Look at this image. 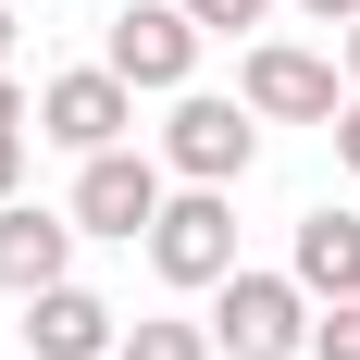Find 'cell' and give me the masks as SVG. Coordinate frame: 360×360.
Segmentation results:
<instances>
[{
	"instance_id": "7a4b0ae2",
	"label": "cell",
	"mask_w": 360,
	"mask_h": 360,
	"mask_svg": "<svg viewBox=\"0 0 360 360\" xmlns=\"http://www.w3.org/2000/svg\"><path fill=\"white\" fill-rule=\"evenodd\" d=\"M162 162H174L186 186H236V174L261 162V112H249V100H212V87H174Z\"/></svg>"
},
{
	"instance_id": "e0dca14e",
	"label": "cell",
	"mask_w": 360,
	"mask_h": 360,
	"mask_svg": "<svg viewBox=\"0 0 360 360\" xmlns=\"http://www.w3.org/2000/svg\"><path fill=\"white\" fill-rule=\"evenodd\" d=\"M298 13H311V25H348V13H360V0H298Z\"/></svg>"
},
{
	"instance_id": "9c48e42d",
	"label": "cell",
	"mask_w": 360,
	"mask_h": 360,
	"mask_svg": "<svg viewBox=\"0 0 360 360\" xmlns=\"http://www.w3.org/2000/svg\"><path fill=\"white\" fill-rule=\"evenodd\" d=\"M75 274V212H25V199H0V298H37Z\"/></svg>"
},
{
	"instance_id": "d6986e66",
	"label": "cell",
	"mask_w": 360,
	"mask_h": 360,
	"mask_svg": "<svg viewBox=\"0 0 360 360\" xmlns=\"http://www.w3.org/2000/svg\"><path fill=\"white\" fill-rule=\"evenodd\" d=\"M0 63H13V0H0Z\"/></svg>"
},
{
	"instance_id": "3957f363",
	"label": "cell",
	"mask_w": 360,
	"mask_h": 360,
	"mask_svg": "<svg viewBox=\"0 0 360 360\" xmlns=\"http://www.w3.org/2000/svg\"><path fill=\"white\" fill-rule=\"evenodd\" d=\"M149 274H162V286H224V274H236V199H224V186L162 199V212H149Z\"/></svg>"
},
{
	"instance_id": "7c38bea8",
	"label": "cell",
	"mask_w": 360,
	"mask_h": 360,
	"mask_svg": "<svg viewBox=\"0 0 360 360\" xmlns=\"http://www.w3.org/2000/svg\"><path fill=\"white\" fill-rule=\"evenodd\" d=\"M311 360H360V298H335V311H311Z\"/></svg>"
},
{
	"instance_id": "2e32d148",
	"label": "cell",
	"mask_w": 360,
	"mask_h": 360,
	"mask_svg": "<svg viewBox=\"0 0 360 360\" xmlns=\"http://www.w3.org/2000/svg\"><path fill=\"white\" fill-rule=\"evenodd\" d=\"M0 124H37V100L13 87V63H0Z\"/></svg>"
},
{
	"instance_id": "5b68a950",
	"label": "cell",
	"mask_w": 360,
	"mask_h": 360,
	"mask_svg": "<svg viewBox=\"0 0 360 360\" xmlns=\"http://www.w3.org/2000/svg\"><path fill=\"white\" fill-rule=\"evenodd\" d=\"M100 63L124 75V87H186V75H199V25H186V0H124Z\"/></svg>"
},
{
	"instance_id": "52a82bcc",
	"label": "cell",
	"mask_w": 360,
	"mask_h": 360,
	"mask_svg": "<svg viewBox=\"0 0 360 360\" xmlns=\"http://www.w3.org/2000/svg\"><path fill=\"white\" fill-rule=\"evenodd\" d=\"M124 124H137V87H124L112 63L37 87V137H63V149H124Z\"/></svg>"
},
{
	"instance_id": "ac0fdd59",
	"label": "cell",
	"mask_w": 360,
	"mask_h": 360,
	"mask_svg": "<svg viewBox=\"0 0 360 360\" xmlns=\"http://www.w3.org/2000/svg\"><path fill=\"white\" fill-rule=\"evenodd\" d=\"M348 87H360V13H348Z\"/></svg>"
},
{
	"instance_id": "277c9868",
	"label": "cell",
	"mask_w": 360,
	"mask_h": 360,
	"mask_svg": "<svg viewBox=\"0 0 360 360\" xmlns=\"http://www.w3.org/2000/svg\"><path fill=\"white\" fill-rule=\"evenodd\" d=\"M236 100H249L261 124H335V112H348V87H335V63H323V50L249 37V63H236Z\"/></svg>"
},
{
	"instance_id": "5bb4252c",
	"label": "cell",
	"mask_w": 360,
	"mask_h": 360,
	"mask_svg": "<svg viewBox=\"0 0 360 360\" xmlns=\"http://www.w3.org/2000/svg\"><path fill=\"white\" fill-rule=\"evenodd\" d=\"M335 162L360 174V87H348V112H335Z\"/></svg>"
},
{
	"instance_id": "30bf717a",
	"label": "cell",
	"mask_w": 360,
	"mask_h": 360,
	"mask_svg": "<svg viewBox=\"0 0 360 360\" xmlns=\"http://www.w3.org/2000/svg\"><path fill=\"white\" fill-rule=\"evenodd\" d=\"M286 274L323 298V311L360 298V212H335V199H323V212H298V261H286Z\"/></svg>"
},
{
	"instance_id": "9a60e30c",
	"label": "cell",
	"mask_w": 360,
	"mask_h": 360,
	"mask_svg": "<svg viewBox=\"0 0 360 360\" xmlns=\"http://www.w3.org/2000/svg\"><path fill=\"white\" fill-rule=\"evenodd\" d=\"M13 174H25V124H0V199H13Z\"/></svg>"
},
{
	"instance_id": "8fae6325",
	"label": "cell",
	"mask_w": 360,
	"mask_h": 360,
	"mask_svg": "<svg viewBox=\"0 0 360 360\" xmlns=\"http://www.w3.org/2000/svg\"><path fill=\"white\" fill-rule=\"evenodd\" d=\"M112 360H212V323H174V311H162V323H124Z\"/></svg>"
},
{
	"instance_id": "6da1fadb",
	"label": "cell",
	"mask_w": 360,
	"mask_h": 360,
	"mask_svg": "<svg viewBox=\"0 0 360 360\" xmlns=\"http://www.w3.org/2000/svg\"><path fill=\"white\" fill-rule=\"evenodd\" d=\"M311 311H323V298L298 286V274H249V261H236L212 286V348L224 360H298L311 348Z\"/></svg>"
},
{
	"instance_id": "ba28073f",
	"label": "cell",
	"mask_w": 360,
	"mask_h": 360,
	"mask_svg": "<svg viewBox=\"0 0 360 360\" xmlns=\"http://www.w3.org/2000/svg\"><path fill=\"white\" fill-rule=\"evenodd\" d=\"M25 348H37V360H112V348H124V311H112V298H87V286L63 274V286L25 298Z\"/></svg>"
},
{
	"instance_id": "4fadbf2b",
	"label": "cell",
	"mask_w": 360,
	"mask_h": 360,
	"mask_svg": "<svg viewBox=\"0 0 360 360\" xmlns=\"http://www.w3.org/2000/svg\"><path fill=\"white\" fill-rule=\"evenodd\" d=\"M261 13H274V0H186V25H199V37H249Z\"/></svg>"
},
{
	"instance_id": "8992f818",
	"label": "cell",
	"mask_w": 360,
	"mask_h": 360,
	"mask_svg": "<svg viewBox=\"0 0 360 360\" xmlns=\"http://www.w3.org/2000/svg\"><path fill=\"white\" fill-rule=\"evenodd\" d=\"M149 212H162V162H137V149H87V174H75V236H124V249H137Z\"/></svg>"
}]
</instances>
